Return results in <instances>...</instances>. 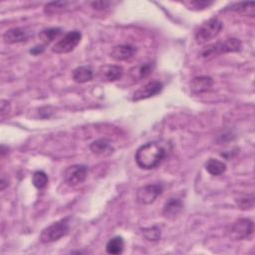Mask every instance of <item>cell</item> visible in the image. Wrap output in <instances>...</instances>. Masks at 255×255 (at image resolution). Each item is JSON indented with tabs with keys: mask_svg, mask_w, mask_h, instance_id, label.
I'll list each match as a JSON object with an SVG mask.
<instances>
[{
	"mask_svg": "<svg viewBox=\"0 0 255 255\" xmlns=\"http://www.w3.org/2000/svg\"><path fill=\"white\" fill-rule=\"evenodd\" d=\"M169 144L163 141H149L140 145L135 151V162L143 169H152L157 167L167 156Z\"/></svg>",
	"mask_w": 255,
	"mask_h": 255,
	"instance_id": "obj_1",
	"label": "cell"
},
{
	"mask_svg": "<svg viewBox=\"0 0 255 255\" xmlns=\"http://www.w3.org/2000/svg\"><path fill=\"white\" fill-rule=\"evenodd\" d=\"M70 220L71 217H66L53 222L48 227L44 228L40 234V241L43 243H50L66 236L70 231Z\"/></svg>",
	"mask_w": 255,
	"mask_h": 255,
	"instance_id": "obj_2",
	"label": "cell"
},
{
	"mask_svg": "<svg viewBox=\"0 0 255 255\" xmlns=\"http://www.w3.org/2000/svg\"><path fill=\"white\" fill-rule=\"evenodd\" d=\"M241 42L238 39L228 38L224 41H219L215 44H211L205 47L201 52V56L205 59H209L220 54L238 52L241 50Z\"/></svg>",
	"mask_w": 255,
	"mask_h": 255,
	"instance_id": "obj_3",
	"label": "cell"
},
{
	"mask_svg": "<svg viewBox=\"0 0 255 255\" xmlns=\"http://www.w3.org/2000/svg\"><path fill=\"white\" fill-rule=\"evenodd\" d=\"M223 27L222 22L217 18H211L203 22L195 32V40L198 44H204L215 38Z\"/></svg>",
	"mask_w": 255,
	"mask_h": 255,
	"instance_id": "obj_4",
	"label": "cell"
},
{
	"mask_svg": "<svg viewBox=\"0 0 255 255\" xmlns=\"http://www.w3.org/2000/svg\"><path fill=\"white\" fill-rule=\"evenodd\" d=\"M254 229L253 221L249 218H239L226 230V235L232 240H244L249 238Z\"/></svg>",
	"mask_w": 255,
	"mask_h": 255,
	"instance_id": "obj_5",
	"label": "cell"
},
{
	"mask_svg": "<svg viewBox=\"0 0 255 255\" xmlns=\"http://www.w3.org/2000/svg\"><path fill=\"white\" fill-rule=\"evenodd\" d=\"M81 38L82 35L79 31H70L53 46L52 51L57 54L69 53L78 46Z\"/></svg>",
	"mask_w": 255,
	"mask_h": 255,
	"instance_id": "obj_6",
	"label": "cell"
},
{
	"mask_svg": "<svg viewBox=\"0 0 255 255\" xmlns=\"http://www.w3.org/2000/svg\"><path fill=\"white\" fill-rule=\"evenodd\" d=\"M162 185L158 183L146 184L138 188L136 192V199L140 204H151L162 193Z\"/></svg>",
	"mask_w": 255,
	"mask_h": 255,
	"instance_id": "obj_7",
	"label": "cell"
},
{
	"mask_svg": "<svg viewBox=\"0 0 255 255\" xmlns=\"http://www.w3.org/2000/svg\"><path fill=\"white\" fill-rule=\"evenodd\" d=\"M88 174V167L83 164H74L69 166L65 173H64V178L65 181L71 185V186H76L80 183H82Z\"/></svg>",
	"mask_w": 255,
	"mask_h": 255,
	"instance_id": "obj_8",
	"label": "cell"
},
{
	"mask_svg": "<svg viewBox=\"0 0 255 255\" xmlns=\"http://www.w3.org/2000/svg\"><path fill=\"white\" fill-rule=\"evenodd\" d=\"M162 90V84L159 81H150L137 89L132 95V101L148 99L159 94Z\"/></svg>",
	"mask_w": 255,
	"mask_h": 255,
	"instance_id": "obj_9",
	"label": "cell"
},
{
	"mask_svg": "<svg viewBox=\"0 0 255 255\" xmlns=\"http://www.w3.org/2000/svg\"><path fill=\"white\" fill-rule=\"evenodd\" d=\"M136 53V48L129 44L115 46L111 52V57L116 61H127L131 59Z\"/></svg>",
	"mask_w": 255,
	"mask_h": 255,
	"instance_id": "obj_10",
	"label": "cell"
},
{
	"mask_svg": "<svg viewBox=\"0 0 255 255\" xmlns=\"http://www.w3.org/2000/svg\"><path fill=\"white\" fill-rule=\"evenodd\" d=\"M213 86V80L208 76H199L192 79L190 90L192 94L198 95L209 91Z\"/></svg>",
	"mask_w": 255,
	"mask_h": 255,
	"instance_id": "obj_11",
	"label": "cell"
},
{
	"mask_svg": "<svg viewBox=\"0 0 255 255\" xmlns=\"http://www.w3.org/2000/svg\"><path fill=\"white\" fill-rule=\"evenodd\" d=\"M124 70L121 66L117 65H106L102 67L100 75L103 81L107 82H115L117 80H120L123 76Z\"/></svg>",
	"mask_w": 255,
	"mask_h": 255,
	"instance_id": "obj_12",
	"label": "cell"
},
{
	"mask_svg": "<svg viewBox=\"0 0 255 255\" xmlns=\"http://www.w3.org/2000/svg\"><path fill=\"white\" fill-rule=\"evenodd\" d=\"M28 39V32L22 28H12L7 30L3 35V40L5 43L14 44L26 41Z\"/></svg>",
	"mask_w": 255,
	"mask_h": 255,
	"instance_id": "obj_13",
	"label": "cell"
},
{
	"mask_svg": "<svg viewBox=\"0 0 255 255\" xmlns=\"http://www.w3.org/2000/svg\"><path fill=\"white\" fill-rule=\"evenodd\" d=\"M90 149L94 153L100 154V155H109L114 150L112 146V142L108 138H99L94 140L90 144Z\"/></svg>",
	"mask_w": 255,
	"mask_h": 255,
	"instance_id": "obj_14",
	"label": "cell"
},
{
	"mask_svg": "<svg viewBox=\"0 0 255 255\" xmlns=\"http://www.w3.org/2000/svg\"><path fill=\"white\" fill-rule=\"evenodd\" d=\"M153 65L151 63H142L137 66H134L129 70V77L133 81H140L145 79L152 72Z\"/></svg>",
	"mask_w": 255,
	"mask_h": 255,
	"instance_id": "obj_15",
	"label": "cell"
},
{
	"mask_svg": "<svg viewBox=\"0 0 255 255\" xmlns=\"http://www.w3.org/2000/svg\"><path fill=\"white\" fill-rule=\"evenodd\" d=\"M229 9L232 10V11H235L238 14L253 17L254 14H255V3L253 1H251V2H237V3L231 4Z\"/></svg>",
	"mask_w": 255,
	"mask_h": 255,
	"instance_id": "obj_16",
	"label": "cell"
},
{
	"mask_svg": "<svg viewBox=\"0 0 255 255\" xmlns=\"http://www.w3.org/2000/svg\"><path fill=\"white\" fill-rule=\"evenodd\" d=\"M182 209V203L179 199L176 198H170L167 200L163 206V215L165 217L171 218L175 217Z\"/></svg>",
	"mask_w": 255,
	"mask_h": 255,
	"instance_id": "obj_17",
	"label": "cell"
},
{
	"mask_svg": "<svg viewBox=\"0 0 255 255\" xmlns=\"http://www.w3.org/2000/svg\"><path fill=\"white\" fill-rule=\"evenodd\" d=\"M94 73L90 67L81 66L73 71V80L77 83H86L93 79Z\"/></svg>",
	"mask_w": 255,
	"mask_h": 255,
	"instance_id": "obj_18",
	"label": "cell"
},
{
	"mask_svg": "<svg viewBox=\"0 0 255 255\" xmlns=\"http://www.w3.org/2000/svg\"><path fill=\"white\" fill-rule=\"evenodd\" d=\"M205 168L207 172H209L211 175H221L226 170V164L216 158H209L205 163Z\"/></svg>",
	"mask_w": 255,
	"mask_h": 255,
	"instance_id": "obj_19",
	"label": "cell"
},
{
	"mask_svg": "<svg viewBox=\"0 0 255 255\" xmlns=\"http://www.w3.org/2000/svg\"><path fill=\"white\" fill-rule=\"evenodd\" d=\"M74 3L68 2V1H57V2H50L45 5L44 10L47 14L49 15H54V14H59L64 11H66L68 8H70L71 5Z\"/></svg>",
	"mask_w": 255,
	"mask_h": 255,
	"instance_id": "obj_20",
	"label": "cell"
},
{
	"mask_svg": "<svg viewBox=\"0 0 255 255\" xmlns=\"http://www.w3.org/2000/svg\"><path fill=\"white\" fill-rule=\"evenodd\" d=\"M124 247H125L124 239L120 236H116L108 241L106 245V250L109 254L118 255L124 251Z\"/></svg>",
	"mask_w": 255,
	"mask_h": 255,
	"instance_id": "obj_21",
	"label": "cell"
},
{
	"mask_svg": "<svg viewBox=\"0 0 255 255\" xmlns=\"http://www.w3.org/2000/svg\"><path fill=\"white\" fill-rule=\"evenodd\" d=\"M60 34H61V29H59V28H49V29L43 30L40 33L39 37L42 40V42H44L45 44H49L53 40H55V38H57Z\"/></svg>",
	"mask_w": 255,
	"mask_h": 255,
	"instance_id": "obj_22",
	"label": "cell"
},
{
	"mask_svg": "<svg viewBox=\"0 0 255 255\" xmlns=\"http://www.w3.org/2000/svg\"><path fill=\"white\" fill-rule=\"evenodd\" d=\"M32 181H33V184L36 188L38 189H42L44 188L47 183H48V176L47 174L42 171V170H37L33 173V176H32Z\"/></svg>",
	"mask_w": 255,
	"mask_h": 255,
	"instance_id": "obj_23",
	"label": "cell"
},
{
	"mask_svg": "<svg viewBox=\"0 0 255 255\" xmlns=\"http://www.w3.org/2000/svg\"><path fill=\"white\" fill-rule=\"evenodd\" d=\"M188 9L192 10H202L213 4V1L206 0H192V1H184L182 2Z\"/></svg>",
	"mask_w": 255,
	"mask_h": 255,
	"instance_id": "obj_24",
	"label": "cell"
},
{
	"mask_svg": "<svg viewBox=\"0 0 255 255\" xmlns=\"http://www.w3.org/2000/svg\"><path fill=\"white\" fill-rule=\"evenodd\" d=\"M142 234L148 241L155 242L160 238V229L157 226H152L142 229Z\"/></svg>",
	"mask_w": 255,
	"mask_h": 255,
	"instance_id": "obj_25",
	"label": "cell"
},
{
	"mask_svg": "<svg viewBox=\"0 0 255 255\" xmlns=\"http://www.w3.org/2000/svg\"><path fill=\"white\" fill-rule=\"evenodd\" d=\"M238 206L241 208V209H250L252 208L253 206V196H245V197H242L239 199L238 201Z\"/></svg>",
	"mask_w": 255,
	"mask_h": 255,
	"instance_id": "obj_26",
	"label": "cell"
},
{
	"mask_svg": "<svg viewBox=\"0 0 255 255\" xmlns=\"http://www.w3.org/2000/svg\"><path fill=\"white\" fill-rule=\"evenodd\" d=\"M43 51H44V47L43 46H36V47H34V48H32L30 50V53H32L34 55H38V54L42 53Z\"/></svg>",
	"mask_w": 255,
	"mask_h": 255,
	"instance_id": "obj_27",
	"label": "cell"
}]
</instances>
